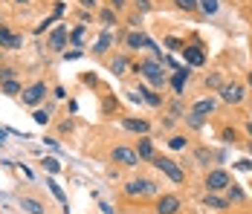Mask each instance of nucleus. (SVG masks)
Segmentation results:
<instances>
[{
    "instance_id": "nucleus-29",
    "label": "nucleus",
    "mask_w": 252,
    "mask_h": 214,
    "mask_svg": "<svg viewBox=\"0 0 252 214\" xmlns=\"http://www.w3.org/2000/svg\"><path fill=\"white\" fill-rule=\"evenodd\" d=\"M186 122H189L191 127H203V124H206V116H197V113H189V116H186Z\"/></svg>"
},
{
    "instance_id": "nucleus-18",
    "label": "nucleus",
    "mask_w": 252,
    "mask_h": 214,
    "mask_svg": "<svg viewBox=\"0 0 252 214\" xmlns=\"http://www.w3.org/2000/svg\"><path fill=\"white\" fill-rule=\"evenodd\" d=\"M244 200H247V194H244V188L232 183V185L226 188V203H244Z\"/></svg>"
},
{
    "instance_id": "nucleus-20",
    "label": "nucleus",
    "mask_w": 252,
    "mask_h": 214,
    "mask_svg": "<svg viewBox=\"0 0 252 214\" xmlns=\"http://www.w3.org/2000/svg\"><path fill=\"white\" fill-rule=\"evenodd\" d=\"M139 93H142V98H145V101H148L151 107H162V98L154 93L151 87H139Z\"/></svg>"
},
{
    "instance_id": "nucleus-12",
    "label": "nucleus",
    "mask_w": 252,
    "mask_h": 214,
    "mask_svg": "<svg viewBox=\"0 0 252 214\" xmlns=\"http://www.w3.org/2000/svg\"><path fill=\"white\" fill-rule=\"evenodd\" d=\"M183 55H186V64H191V67H200L203 61H206L200 47H183Z\"/></svg>"
},
{
    "instance_id": "nucleus-9",
    "label": "nucleus",
    "mask_w": 252,
    "mask_h": 214,
    "mask_svg": "<svg viewBox=\"0 0 252 214\" xmlns=\"http://www.w3.org/2000/svg\"><path fill=\"white\" fill-rule=\"evenodd\" d=\"M180 212V197L177 194H162L157 200V214H177Z\"/></svg>"
},
{
    "instance_id": "nucleus-19",
    "label": "nucleus",
    "mask_w": 252,
    "mask_h": 214,
    "mask_svg": "<svg viewBox=\"0 0 252 214\" xmlns=\"http://www.w3.org/2000/svg\"><path fill=\"white\" fill-rule=\"evenodd\" d=\"M21 206H24L26 214H44V206H41L38 200H32V197H24V200H21Z\"/></svg>"
},
{
    "instance_id": "nucleus-24",
    "label": "nucleus",
    "mask_w": 252,
    "mask_h": 214,
    "mask_svg": "<svg viewBox=\"0 0 252 214\" xmlns=\"http://www.w3.org/2000/svg\"><path fill=\"white\" fill-rule=\"evenodd\" d=\"M110 44H113V35H110V32H104V35L99 38V44H96L93 49H96V52L101 55V52H107V49H110Z\"/></svg>"
},
{
    "instance_id": "nucleus-28",
    "label": "nucleus",
    "mask_w": 252,
    "mask_h": 214,
    "mask_svg": "<svg viewBox=\"0 0 252 214\" xmlns=\"http://www.w3.org/2000/svg\"><path fill=\"white\" fill-rule=\"evenodd\" d=\"M165 47L171 49V52H183V47H186V44H183L180 38H165Z\"/></svg>"
},
{
    "instance_id": "nucleus-33",
    "label": "nucleus",
    "mask_w": 252,
    "mask_h": 214,
    "mask_svg": "<svg viewBox=\"0 0 252 214\" xmlns=\"http://www.w3.org/2000/svg\"><path fill=\"white\" fill-rule=\"evenodd\" d=\"M220 136H223V142H235V139H238L235 127H223V130H220Z\"/></svg>"
},
{
    "instance_id": "nucleus-6",
    "label": "nucleus",
    "mask_w": 252,
    "mask_h": 214,
    "mask_svg": "<svg viewBox=\"0 0 252 214\" xmlns=\"http://www.w3.org/2000/svg\"><path fill=\"white\" fill-rule=\"evenodd\" d=\"M113 162H119V165H125V168H133V165H139V156H136V151L133 148H125V145H119V148H113Z\"/></svg>"
},
{
    "instance_id": "nucleus-30",
    "label": "nucleus",
    "mask_w": 252,
    "mask_h": 214,
    "mask_svg": "<svg viewBox=\"0 0 252 214\" xmlns=\"http://www.w3.org/2000/svg\"><path fill=\"white\" fill-rule=\"evenodd\" d=\"M168 145H171L174 151H183V148L189 145V139H186V136H171V139H168Z\"/></svg>"
},
{
    "instance_id": "nucleus-17",
    "label": "nucleus",
    "mask_w": 252,
    "mask_h": 214,
    "mask_svg": "<svg viewBox=\"0 0 252 214\" xmlns=\"http://www.w3.org/2000/svg\"><path fill=\"white\" fill-rule=\"evenodd\" d=\"M136 156H139V159H154L151 139H139V145H136Z\"/></svg>"
},
{
    "instance_id": "nucleus-45",
    "label": "nucleus",
    "mask_w": 252,
    "mask_h": 214,
    "mask_svg": "<svg viewBox=\"0 0 252 214\" xmlns=\"http://www.w3.org/2000/svg\"><path fill=\"white\" fill-rule=\"evenodd\" d=\"M247 81H250V87H252V70H250V78H247Z\"/></svg>"
},
{
    "instance_id": "nucleus-27",
    "label": "nucleus",
    "mask_w": 252,
    "mask_h": 214,
    "mask_svg": "<svg viewBox=\"0 0 252 214\" xmlns=\"http://www.w3.org/2000/svg\"><path fill=\"white\" fill-rule=\"evenodd\" d=\"M177 9H183V12H194L197 9V0H174Z\"/></svg>"
},
{
    "instance_id": "nucleus-38",
    "label": "nucleus",
    "mask_w": 252,
    "mask_h": 214,
    "mask_svg": "<svg viewBox=\"0 0 252 214\" xmlns=\"http://www.w3.org/2000/svg\"><path fill=\"white\" fill-rule=\"evenodd\" d=\"M81 38H84V29L78 26L76 32H73V44H76V47H78V44H81Z\"/></svg>"
},
{
    "instance_id": "nucleus-21",
    "label": "nucleus",
    "mask_w": 252,
    "mask_h": 214,
    "mask_svg": "<svg viewBox=\"0 0 252 214\" xmlns=\"http://www.w3.org/2000/svg\"><path fill=\"white\" fill-rule=\"evenodd\" d=\"M197 9H200L203 15H215L220 9V3L218 0H197Z\"/></svg>"
},
{
    "instance_id": "nucleus-4",
    "label": "nucleus",
    "mask_w": 252,
    "mask_h": 214,
    "mask_svg": "<svg viewBox=\"0 0 252 214\" xmlns=\"http://www.w3.org/2000/svg\"><path fill=\"white\" fill-rule=\"evenodd\" d=\"M218 93H220V98H223L226 104H241L244 95H247V90H244V84H238V81H226V84L218 87Z\"/></svg>"
},
{
    "instance_id": "nucleus-35",
    "label": "nucleus",
    "mask_w": 252,
    "mask_h": 214,
    "mask_svg": "<svg viewBox=\"0 0 252 214\" xmlns=\"http://www.w3.org/2000/svg\"><path fill=\"white\" fill-rule=\"evenodd\" d=\"M15 75H18V72L12 70V67H3V70H0V81H12Z\"/></svg>"
},
{
    "instance_id": "nucleus-23",
    "label": "nucleus",
    "mask_w": 252,
    "mask_h": 214,
    "mask_svg": "<svg viewBox=\"0 0 252 214\" xmlns=\"http://www.w3.org/2000/svg\"><path fill=\"white\" fill-rule=\"evenodd\" d=\"M0 93H6V95H18L21 93V84L12 78V81H0Z\"/></svg>"
},
{
    "instance_id": "nucleus-41",
    "label": "nucleus",
    "mask_w": 252,
    "mask_h": 214,
    "mask_svg": "<svg viewBox=\"0 0 252 214\" xmlns=\"http://www.w3.org/2000/svg\"><path fill=\"white\" fill-rule=\"evenodd\" d=\"M171 113H174V116H183V104H180V101L171 104Z\"/></svg>"
},
{
    "instance_id": "nucleus-31",
    "label": "nucleus",
    "mask_w": 252,
    "mask_h": 214,
    "mask_svg": "<svg viewBox=\"0 0 252 214\" xmlns=\"http://www.w3.org/2000/svg\"><path fill=\"white\" fill-rule=\"evenodd\" d=\"M44 168H47L50 174H58V171H61V162H58V159H52V156H47V159H44Z\"/></svg>"
},
{
    "instance_id": "nucleus-40",
    "label": "nucleus",
    "mask_w": 252,
    "mask_h": 214,
    "mask_svg": "<svg viewBox=\"0 0 252 214\" xmlns=\"http://www.w3.org/2000/svg\"><path fill=\"white\" fill-rule=\"evenodd\" d=\"M238 168H241V171H252V159H241Z\"/></svg>"
},
{
    "instance_id": "nucleus-16",
    "label": "nucleus",
    "mask_w": 252,
    "mask_h": 214,
    "mask_svg": "<svg viewBox=\"0 0 252 214\" xmlns=\"http://www.w3.org/2000/svg\"><path fill=\"white\" fill-rule=\"evenodd\" d=\"M122 127L133 130V133H148V122L145 119H122Z\"/></svg>"
},
{
    "instance_id": "nucleus-37",
    "label": "nucleus",
    "mask_w": 252,
    "mask_h": 214,
    "mask_svg": "<svg viewBox=\"0 0 252 214\" xmlns=\"http://www.w3.org/2000/svg\"><path fill=\"white\" fill-rule=\"evenodd\" d=\"M139 12H151V0H133Z\"/></svg>"
},
{
    "instance_id": "nucleus-5",
    "label": "nucleus",
    "mask_w": 252,
    "mask_h": 214,
    "mask_svg": "<svg viewBox=\"0 0 252 214\" xmlns=\"http://www.w3.org/2000/svg\"><path fill=\"white\" fill-rule=\"evenodd\" d=\"M125 44H127V49H142V47H151V49H154V58H157V61L162 58V55H159V47L154 44V41L148 38V35H142V32H127V35H125Z\"/></svg>"
},
{
    "instance_id": "nucleus-46",
    "label": "nucleus",
    "mask_w": 252,
    "mask_h": 214,
    "mask_svg": "<svg viewBox=\"0 0 252 214\" xmlns=\"http://www.w3.org/2000/svg\"><path fill=\"white\" fill-rule=\"evenodd\" d=\"M15 3H26V0H15Z\"/></svg>"
},
{
    "instance_id": "nucleus-11",
    "label": "nucleus",
    "mask_w": 252,
    "mask_h": 214,
    "mask_svg": "<svg viewBox=\"0 0 252 214\" xmlns=\"http://www.w3.org/2000/svg\"><path fill=\"white\" fill-rule=\"evenodd\" d=\"M189 75H191V70H189V67H177V70H174V75H171V81H168V84H171V90H174L177 95H183Z\"/></svg>"
},
{
    "instance_id": "nucleus-22",
    "label": "nucleus",
    "mask_w": 252,
    "mask_h": 214,
    "mask_svg": "<svg viewBox=\"0 0 252 214\" xmlns=\"http://www.w3.org/2000/svg\"><path fill=\"white\" fill-rule=\"evenodd\" d=\"M47 185H50L52 197H55V200H58V203H61V206H67V194H64V191H61V185H58V183H55V180H47Z\"/></svg>"
},
{
    "instance_id": "nucleus-42",
    "label": "nucleus",
    "mask_w": 252,
    "mask_h": 214,
    "mask_svg": "<svg viewBox=\"0 0 252 214\" xmlns=\"http://www.w3.org/2000/svg\"><path fill=\"white\" fill-rule=\"evenodd\" d=\"M81 6H84V9H93V6H96V0H81Z\"/></svg>"
},
{
    "instance_id": "nucleus-25",
    "label": "nucleus",
    "mask_w": 252,
    "mask_h": 214,
    "mask_svg": "<svg viewBox=\"0 0 252 214\" xmlns=\"http://www.w3.org/2000/svg\"><path fill=\"white\" fill-rule=\"evenodd\" d=\"M125 67H127V58H122V55L110 61V72H113V75H122V72H125Z\"/></svg>"
},
{
    "instance_id": "nucleus-39",
    "label": "nucleus",
    "mask_w": 252,
    "mask_h": 214,
    "mask_svg": "<svg viewBox=\"0 0 252 214\" xmlns=\"http://www.w3.org/2000/svg\"><path fill=\"white\" fill-rule=\"evenodd\" d=\"M107 3H110V9H125L127 0H107Z\"/></svg>"
},
{
    "instance_id": "nucleus-2",
    "label": "nucleus",
    "mask_w": 252,
    "mask_h": 214,
    "mask_svg": "<svg viewBox=\"0 0 252 214\" xmlns=\"http://www.w3.org/2000/svg\"><path fill=\"white\" fill-rule=\"evenodd\" d=\"M151 162H154L157 168H159V171H162V174H165V177H168L171 183H177V185H183V183H186V171L177 165L171 156H157V153H154Z\"/></svg>"
},
{
    "instance_id": "nucleus-1",
    "label": "nucleus",
    "mask_w": 252,
    "mask_h": 214,
    "mask_svg": "<svg viewBox=\"0 0 252 214\" xmlns=\"http://www.w3.org/2000/svg\"><path fill=\"white\" fill-rule=\"evenodd\" d=\"M133 72H139V75H145L148 81H151V87H162L168 78H165V72H162V64L157 61V58H145L142 64H136Z\"/></svg>"
},
{
    "instance_id": "nucleus-7",
    "label": "nucleus",
    "mask_w": 252,
    "mask_h": 214,
    "mask_svg": "<svg viewBox=\"0 0 252 214\" xmlns=\"http://www.w3.org/2000/svg\"><path fill=\"white\" fill-rule=\"evenodd\" d=\"M44 95H47V84H44V81H35L32 87L24 90V104L26 107H35V104L44 101Z\"/></svg>"
},
{
    "instance_id": "nucleus-15",
    "label": "nucleus",
    "mask_w": 252,
    "mask_h": 214,
    "mask_svg": "<svg viewBox=\"0 0 252 214\" xmlns=\"http://www.w3.org/2000/svg\"><path fill=\"white\" fill-rule=\"evenodd\" d=\"M64 44H67V29H64V26H58V29L50 35V49L61 52V49H64Z\"/></svg>"
},
{
    "instance_id": "nucleus-47",
    "label": "nucleus",
    "mask_w": 252,
    "mask_h": 214,
    "mask_svg": "<svg viewBox=\"0 0 252 214\" xmlns=\"http://www.w3.org/2000/svg\"><path fill=\"white\" fill-rule=\"evenodd\" d=\"M250 153H252V142H250Z\"/></svg>"
},
{
    "instance_id": "nucleus-3",
    "label": "nucleus",
    "mask_w": 252,
    "mask_h": 214,
    "mask_svg": "<svg viewBox=\"0 0 252 214\" xmlns=\"http://www.w3.org/2000/svg\"><path fill=\"white\" fill-rule=\"evenodd\" d=\"M229 185H232V174L223 171V168H215V171H209V174H206V191L220 194V191H226Z\"/></svg>"
},
{
    "instance_id": "nucleus-26",
    "label": "nucleus",
    "mask_w": 252,
    "mask_h": 214,
    "mask_svg": "<svg viewBox=\"0 0 252 214\" xmlns=\"http://www.w3.org/2000/svg\"><path fill=\"white\" fill-rule=\"evenodd\" d=\"M32 119L38 122V124H47V122L52 119V110H50V107H47V110H35V113H32Z\"/></svg>"
},
{
    "instance_id": "nucleus-43",
    "label": "nucleus",
    "mask_w": 252,
    "mask_h": 214,
    "mask_svg": "<svg viewBox=\"0 0 252 214\" xmlns=\"http://www.w3.org/2000/svg\"><path fill=\"white\" fill-rule=\"evenodd\" d=\"M6 133H9V130H6V127H0V142L6 139Z\"/></svg>"
},
{
    "instance_id": "nucleus-14",
    "label": "nucleus",
    "mask_w": 252,
    "mask_h": 214,
    "mask_svg": "<svg viewBox=\"0 0 252 214\" xmlns=\"http://www.w3.org/2000/svg\"><path fill=\"white\" fill-rule=\"evenodd\" d=\"M215 107H218L215 98H200V101H194L191 113H197V116H209V113H215Z\"/></svg>"
},
{
    "instance_id": "nucleus-34",
    "label": "nucleus",
    "mask_w": 252,
    "mask_h": 214,
    "mask_svg": "<svg viewBox=\"0 0 252 214\" xmlns=\"http://www.w3.org/2000/svg\"><path fill=\"white\" fill-rule=\"evenodd\" d=\"M197 159H200L203 165H209V159H212V151H206V148H197Z\"/></svg>"
},
{
    "instance_id": "nucleus-44",
    "label": "nucleus",
    "mask_w": 252,
    "mask_h": 214,
    "mask_svg": "<svg viewBox=\"0 0 252 214\" xmlns=\"http://www.w3.org/2000/svg\"><path fill=\"white\" fill-rule=\"evenodd\" d=\"M247 133H250V136H252V119H250V124H247Z\"/></svg>"
},
{
    "instance_id": "nucleus-36",
    "label": "nucleus",
    "mask_w": 252,
    "mask_h": 214,
    "mask_svg": "<svg viewBox=\"0 0 252 214\" xmlns=\"http://www.w3.org/2000/svg\"><path fill=\"white\" fill-rule=\"evenodd\" d=\"M206 84H209V87H212V90H218V87H220V84H223V81H220V75H218V72H215V75H209V78H206Z\"/></svg>"
},
{
    "instance_id": "nucleus-32",
    "label": "nucleus",
    "mask_w": 252,
    "mask_h": 214,
    "mask_svg": "<svg viewBox=\"0 0 252 214\" xmlns=\"http://www.w3.org/2000/svg\"><path fill=\"white\" fill-rule=\"evenodd\" d=\"M101 24H104V26L116 24V15H113V9H104V12H101Z\"/></svg>"
},
{
    "instance_id": "nucleus-8",
    "label": "nucleus",
    "mask_w": 252,
    "mask_h": 214,
    "mask_svg": "<svg viewBox=\"0 0 252 214\" xmlns=\"http://www.w3.org/2000/svg\"><path fill=\"white\" fill-rule=\"evenodd\" d=\"M154 183L151 180H130L125 185V194L127 197H142V194H154Z\"/></svg>"
},
{
    "instance_id": "nucleus-10",
    "label": "nucleus",
    "mask_w": 252,
    "mask_h": 214,
    "mask_svg": "<svg viewBox=\"0 0 252 214\" xmlns=\"http://www.w3.org/2000/svg\"><path fill=\"white\" fill-rule=\"evenodd\" d=\"M0 47H6V49H21V47H24V35H18V32H9L6 26H0Z\"/></svg>"
},
{
    "instance_id": "nucleus-13",
    "label": "nucleus",
    "mask_w": 252,
    "mask_h": 214,
    "mask_svg": "<svg viewBox=\"0 0 252 214\" xmlns=\"http://www.w3.org/2000/svg\"><path fill=\"white\" fill-rule=\"evenodd\" d=\"M206 209H212V212H226L229 209V203L223 200V197H218V194H212V191H206Z\"/></svg>"
}]
</instances>
